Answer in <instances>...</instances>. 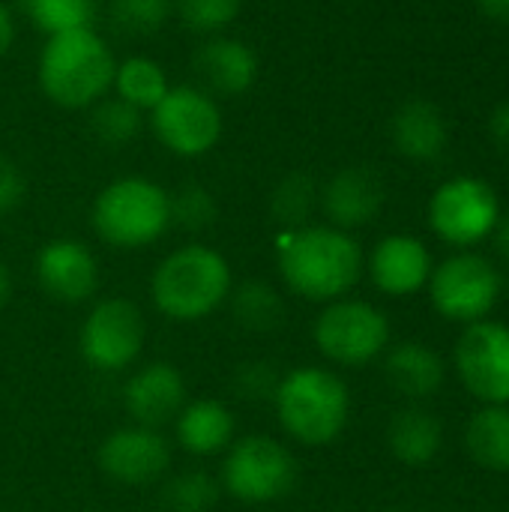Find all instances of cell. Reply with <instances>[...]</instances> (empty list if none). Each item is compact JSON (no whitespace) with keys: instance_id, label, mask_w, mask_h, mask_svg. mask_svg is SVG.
I'll return each instance as SVG.
<instances>
[{"instance_id":"d6a6232c","label":"cell","mask_w":509,"mask_h":512,"mask_svg":"<svg viewBox=\"0 0 509 512\" xmlns=\"http://www.w3.org/2000/svg\"><path fill=\"white\" fill-rule=\"evenodd\" d=\"M279 372L273 369V363L267 360H252L243 363L234 375V390L246 399V402H273V393L279 387Z\"/></svg>"},{"instance_id":"4316f807","label":"cell","mask_w":509,"mask_h":512,"mask_svg":"<svg viewBox=\"0 0 509 512\" xmlns=\"http://www.w3.org/2000/svg\"><path fill=\"white\" fill-rule=\"evenodd\" d=\"M27 21L45 36L93 27L96 0H18Z\"/></svg>"},{"instance_id":"f1b7e54d","label":"cell","mask_w":509,"mask_h":512,"mask_svg":"<svg viewBox=\"0 0 509 512\" xmlns=\"http://www.w3.org/2000/svg\"><path fill=\"white\" fill-rule=\"evenodd\" d=\"M219 495L222 486L216 477L207 471H183L162 486V507L165 512H213Z\"/></svg>"},{"instance_id":"1f68e13d","label":"cell","mask_w":509,"mask_h":512,"mask_svg":"<svg viewBox=\"0 0 509 512\" xmlns=\"http://www.w3.org/2000/svg\"><path fill=\"white\" fill-rule=\"evenodd\" d=\"M171 195V225L183 228V231H207L216 219H219V204L213 198L210 189H204L201 183H186Z\"/></svg>"},{"instance_id":"8992f818","label":"cell","mask_w":509,"mask_h":512,"mask_svg":"<svg viewBox=\"0 0 509 512\" xmlns=\"http://www.w3.org/2000/svg\"><path fill=\"white\" fill-rule=\"evenodd\" d=\"M219 486L243 504H276L297 486V456L270 435H243L222 453Z\"/></svg>"},{"instance_id":"cb8c5ba5","label":"cell","mask_w":509,"mask_h":512,"mask_svg":"<svg viewBox=\"0 0 509 512\" xmlns=\"http://www.w3.org/2000/svg\"><path fill=\"white\" fill-rule=\"evenodd\" d=\"M225 303H228L237 327H243L249 333H273L285 321V300L264 279H246V282L234 285Z\"/></svg>"},{"instance_id":"7c38bea8","label":"cell","mask_w":509,"mask_h":512,"mask_svg":"<svg viewBox=\"0 0 509 512\" xmlns=\"http://www.w3.org/2000/svg\"><path fill=\"white\" fill-rule=\"evenodd\" d=\"M456 372L462 387L483 405H509V327L474 321L456 342Z\"/></svg>"},{"instance_id":"9a60e30c","label":"cell","mask_w":509,"mask_h":512,"mask_svg":"<svg viewBox=\"0 0 509 512\" xmlns=\"http://www.w3.org/2000/svg\"><path fill=\"white\" fill-rule=\"evenodd\" d=\"M36 282L45 297L66 306H81L99 291V261L81 240H51L36 255Z\"/></svg>"},{"instance_id":"8fae6325","label":"cell","mask_w":509,"mask_h":512,"mask_svg":"<svg viewBox=\"0 0 509 512\" xmlns=\"http://www.w3.org/2000/svg\"><path fill=\"white\" fill-rule=\"evenodd\" d=\"M150 126L165 150L186 159L210 153L225 129L219 102L195 84L171 87L150 111Z\"/></svg>"},{"instance_id":"2e32d148","label":"cell","mask_w":509,"mask_h":512,"mask_svg":"<svg viewBox=\"0 0 509 512\" xmlns=\"http://www.w3.org/2000/svg\"><path fill=\"white\" fill-rule=\"evenodd\" d=\"M432 255L423 240L411 234H390L375 243L366 258V273L372 285L387 297H414L429 285Z\"/></svg>"},{"instance_id":"5b68a950","label":"cell","mask_w":509,"mask_h":512,"mask_svg":"<svg viewBox=\"0 0 509 512\" xmlns=\"http://www.w3.org/2000/svg\"><path fill=\"white\" fill-rule=\"evenodd\" d=\"M90 225L114 249H144L171 228V195L147 177H117L93 201Z\"/></svg>"},{"instance_id":"4dcf8cb0","label":"cell","mask_w":509,"mask_h":512,"mask_svg":"<svg viewBox=\"0 0 509 512\" xmlns=\"http://www.w3.org/2000/svg\"><path fill=\"white\" fill-rule=\"evenodd\" d=\"M243 0H174V12L186 30L198 36H222L237 21Z\"/></svg>"},{"instance_id":"f546056e","label":"cell","mask_w":509,"mask_h":512,"mask_svg":"<svg viewBox=\"0 0 509 512\" xmlns=\"http://www.w3.org/2000/svg\"><path fill=\"white\" fill-rule=\"evenodd\" d=\"M108 15L126 36H153L174 15V0H111Z\"/></svg>"},{"instance_id":"ac0fdd59","label":"cell","mask_w":509,"mask_h":512,"mask_svg":"<svg viewBox=\"0 0 509 512\" xmlns=\"http://www.w3.org/2000/svg\"><path fill=\"white\" fill-rule=\"evenodd\" d=\"M327 222L339 231H354L378 219L384 207V183L372 168L351 165L333 174L321 186V204Z\"/></svg>"},{"instance_id":"6da1fadb","label":"cell","mask_w":509,"mask_h":512,"mask_svg":"<svg viewBox=\"0 0 509 512\" xmlns=\"http://www.w3.org/2000/svg\"><path fill=\"white\" fill-rule=\"evenodd\" d=\"M276 267L291 294L327 306L357 288L366 270V255L348 231L333 225H306L282 231Z\"/></svg>"},{"instance_id":"5bb4252c","label":"cell","mask_w":509,"mask_h":512,"mask_svg":"<svg viewBox=\"0 0 509 512\" xmlns=\"http://www.w3.org/2000/svg\"><path fill=\"white\" fill-rule=\"evenodd\" d=\"M123 411L135 426L165 429L177 420L186 399V378L168 360H150L138 366L123 384Z\"/></svg>"},{"instance_id":"f35d334b","label":"cell","mask_w":509,"mask_h":512,"mask_svg":"<svg viewBox=\"0 0 509 512\" xmlns=\"http://www.w3.org/2000/svg\"><path fill=\"white\" fill-rule=\"evenodd\" d=\"M9 300H12V273H9V267L0 261V309H3Z\"/></svg>"},{"instance_id":"d590c367","label":"cell","mask_w":509,"mask_h":512,"mask_svg":"<svg viewBox=\"0 0 509 512\" xmlns=\"http://www.w3.org/2000/svg\"><path fill=\"white\" fill-rule=\"evenodd\" d=\"M12 39H15V21H12L6 3L0 0V60H3L6 51L12 48Z\"/></svg>"},{"instance_id":"ba28073f","label":"cell","mask_w":509,"mask_h":512,"mask_svg":"<svg viewBox=\"0 0 509 512\" xmlns=\"http://www.w3.org/2000/svg\"><path fill=\"white\" fill-rule=\"evenodd\" d=\"M147 342V321L126 297H105L90 306L78 330L81 360L105 375L126 372L138 363Z\"/></svg>"},{"instance_id":"52a82bcc","label":"cell","mask_w":509,"mask_h":512,"mask_svg":"<svg viewBox=\"0 0 509 512\" xmlns=\"http://www.w3.org/2000/svg\"><path fill=\"white\" fill-rule=\"evenodd\" d=\"M312 339L327 363L360 369L384 357L390 348V321L378 306L342 297L318 312Z\"/></svg>"},{"instance_id":"7a4b0ae2","label":"cell","mask_w":509,"mask_h":512,"mask_svg":"<svg viewBox=\"0 0 509 512\" xmlns=\"http://www.w3.org/2000/svg\"><path fill=\"white\" fill-rule=\"evenodd\" d=\"M234 288L225 255L204 243H186L168 252L150 276V300L159 315L177 324L204 321L219 312Z\"/></svg>"},{"instance_id":"ffe728a7","label":"cell","mask_w":509,"mask_h":512,"mask_svg":"<svg viewBox=\"0 0 509 512\" xmlns=\"http://www.w3.org/2000/svg\"><path fill=\"white\" fill-rule=\"evenodd\" d=\"M384 378L399 396L411 402H423V399H432L444 387L447 366L441 354L432 351L429 345L399 342L384 351Z\"/></svg>"},{"instance_id":"9c48e42d","label":"cell","mask_w":509,"mask_h":512,"mask_svg":"<svg viewBox=\"0 0 509 512\" xmlns=\"http://www.w3.org/2000/svg\"><path fill=\"white\" fill-rule=\"evenodd\" d=\"M429 300L435 312L456 324L486 321L501 297L498 267L477 252H456L429 276Z\"/></svg>"},{"instance_id":"30bf717a","label":"cell","mask_w":509,"mask_h":512,"mask_svg":"<svg viewBox=\"0 0 509 512\" xmlns=\"http://www.w3.org/2000/svg\"><path fill=\"white\" fill-rule=\"evenodd\" d=\"M501 222L498 192L480 177H453L441 183L429 201V225L432 231L456 246L471 249L495 234Z\"/></svg>"},{"instance_id":"3957f363","label":"cell","mask_w":509,"mask_h":512,"mask_svg":"<svg viewBox=\"0 0 509 512\" xmlns=\"http://www.w3.org/2000/svg\"><path fill=\"white\" fill-rule=\"evenodd\" d=\"M273 408L282 432L300 447H330L351 420V393L327 366H294L279 378Z\"/></svg>"},{"instance_id":"8d00e7d4","label":"cell","mask_w":509,"mask_h":512,"mask_svg":"<svg viewBox=\"0 0 509 512\" xmlns=\"http://www.w3.org/2000/svg\"><path fill=\"white\" fill-rule=\"evenodd\" d=\"M480 9L492 18V21H501L509 24V0H477Z\"/></svg>"},{"instance_id":"e575fe53","label":"cell","mask_w":509,"mask_h":512,"mask_svg":"<svg viewBox=\"0 0 509 512\" xmlns=\"http://www.w3.org/2000/svg\"><path fill=\"white\" fill-rule=\"evenodd\" d=\"M489 135H492V141L501 150H509V102H501L492 111V117H489Z\"/></svg>"},{"instance_id":"484cf974","label":"cell","mask_w":509,"mask_h":512,"mask_svg":"<svg viewBox=\"0 0 509 512\" xmlns=\"http://www.w3.org/2000/svg\"><path fill=\"white\" fill-rule=\"evenodd\" d=\"M321 204V189L318 183L303 174V171H291L285 174L273 192H270V219L282 228V231H297V228H306L312 225V213L318 210Z\"/></svg>"},{"instance_id":"e0dca14e","label":"cell","mask_w":509,"mask_h":512,"mask_svg":"<svg viewBox=\"0 0 509 512\" xmlns=\"http://www.w3.org/2000/svg\"><path fill=\"white\" fill-rule=\"evenodd\" d=\"M192 69L204 93L216 102L228 96H243L258 81V57L255 51L231 36H207L192 54Z\"/></svg>"},{"instance_id":"7402d4cb","label":"cell","mask_w":509,"mask_h":512,"mask_svg":"<svg viewBox=\"0 0 509 512\" xmlns=\"http://www.w3.org/2000/svg\"><path fill=\"white\" fill-rule=\"evenodd\" d=\"M441 444H444L441 420L423 405H408L396 411L387 423V447L393 459H399L408 468H426L429 462H435Z\"/></svg>"},{"instance_id":"d4e9b609","label":"cell","mask_w":509,"mask_h":512,"mask_svg":"<svg viewBox=\"0 0 509 512\" xmlns=\"http://www.w3.org/2000/svg\"><path fill=\"white\" fill-rule=\"evenodd\" d=\"M114 96L135 105L138 111H153L171 90L165 69L153 57H126L114 69Z\"/></svg>"},{"instance_id":"44dd1931","label":"cell","mask_w":509,"mask_h":512,"mask_svg":"<svg viewBox=\"0 0 509 512\" xmlns=\"http://www.w3.org/2000/svg\"><path fill=\"white\" fill-rule=\"evenodd\" d=\"M393 147L414 162H432L438 159L450 144V126L438 105L426 99L405 102L390 123Z\"/></svg>"},{"instance_id":"603a6c76","label":"cell","mask_w":509,"mask_h":512,"mask_svg":"<svg viewBox=\"0 0 509 512\" xmlns=\"http://www.w3.org/2000/svg\"><path fill=\"white\" fill-rule=\"evenodd\" d=\"M468 456L495 474L509 471V405H483L465 426Z\"/></svg>"},{"instance_id":"836d02e7","label":"cell","mask_w":509,"mask_h":512,"mask_svg":"<svg viewBox=\"0 0 509 512\" xmlns=\"http://www.w3.org/2000/svg\"><path fill=\"white\" fill-rule=\"evenodd\" d=\"M24 192H27V186H24L21 168L6 153H0V216L12 213L24 201Z\"/></svg>"},{"instance_id":"ab89813d","label":"cell","mask_w":509,"mask_h":512,"mask_svg":"<svg viewBox=\"0 0 509 512\" xmlns=\"http://www.w3.org/2000/svg\"><path fill=\"white\" fill-rule=\"evenodd\" d=\"M390 512H402V510H390Z\"/></svg>"},{"instance_id":"277c9868","label":"cell","mask_w":509,"mask_h":512,"mask_svg":"<svg viewBox=\"0 0 509 512\" xmlns=\"http://www.w3.org/2000/svg\"><path fill=\"white\" fill-rule=\"evenodd\" d=\"M117 60L93 30L48 36L39 54V87L60 108H93L114 84Z\"/></svg>"},{"instance_id":"d6986e66","label":"cell","mask_w":509,"mask_h":512,"mask_svg":"<svg viewBox=\"0 0 509 512\" xmlns=\"http://www.w3.org/2000/svg\"><path fill=\"white\" fill-rule=\"evenodd\" d=\"M174 438L189 456H198V459L219 456L237 438L234 411L219 399L186 402L183 411L174 420Z\"/></svg>"},{"instance_id":"74e56055","label":"cell","mask_w":509,"mask_h":512,"mask_svg":"<svg viewBox=\"0 0 509 512\" xmlns=\"http://www.w3.org/2000/svg\"><path fill=\"white\" fill-rule=\"evenodd\" d=\"M495 246H498V252L509 261V213L507 216H501V222H498V228H495Z\"/></svg>"},{"instance_id":"83f0119b","label":"cell","mask_w":509,"mask_h":512,"mask_svg":"<svg viewBox=\"0 0 509 512\" xmlns=\"http://www.w3.org/2000/svg\"><path fill=\"white\" fill-rule=\"evenodd\" d=\"M90 132L99 144L105 147H126L132 144L141 129H144V111H138L135 105L117 99V96H105L90 108Z\"/></svg>"},{"instance_id":"4fadbf2b","label":"cell","mask_w":509,"mask_h":512,"mask_svg":"<svg viewBox=\"0 0 509 512\" xmlns=\"http://www.w3.org/2000/svg\"><path fill=\"white\" fill-rule=\"evenodd\" d=\"M96 465L108 480L120 486H150L171 468V441L162 429L129 423L102 438Z\"/></svg>"}]
</instances>
